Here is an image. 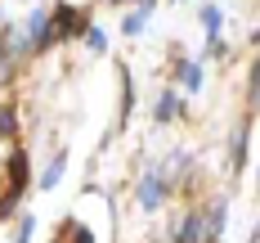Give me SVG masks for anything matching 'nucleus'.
I'll use <instances>...</instances> for the list:
<instances>
[{
	"label": "nucleus",
	"instance_id": "nucleus-1",
	"mask_svg": "<svg viewBox=\"0 0 260 243\" xmlns=\"http://www.w3.org/2000/svg\"><path fill=\"white\" fill-rule=\"evenodd\" d=\"M23 41L31 45V50H45L50 41H58V36H54V14L31 9V14H27V36H23Z\"/></svg>",
	"mask_w": 260,
	"mask_h": 243
},
{
	"label": "nucleus",
	"instance_id": "nucleus-2",
	"mask_svg": "<svg viewBox=\"0 0 260 243\" xmlns=\"http://www.w3.org/2000/svg\"><path fill=\"white\" fill-rule=\"evenodd\" d=\"M161 198H166V176L148 167V171H144V180H139V207H148V212H153V207H161Z\"/></svg>",
	"mask_w": 260,
	"mask_h": 243
},
{
	"label": "nucleus",
	"instance_id": "nucleus-3",
	"mask_svg": "<svg viewBox=\"0 0 260 243\" xmlns=\"http://www.w3.org/2000/svg\"><path fill=\"white\" fill-rule=\"evenodd\" d=\"M54 36H85V14L72 5H58L54 9Z\"/></svg>",
	"mask_w": 260,
	"mask_h": 243
},
{
	"label": "nucleus",
	"instance_id": "nucleus-4",
	"mask_svg": "<svg viewBox=\"0 0 260 243\" xmlns=\"http://www.w3.org/2000/svg\"><path fill=\"white\" fill-rule=\"evenodd\" d=\"M175 243H207V216L188 212L184 225H175Z\"/></svg>",
	"mask_w": 260,
	"mask_h": 243
},
{
	"label": "nucleus",
	"instance_id": "nucleus-5",
	"mask_svg": "<svg viewBox=\"0 0 260 243\" xmlns=\"http://www.w3.org/2000/svg\"><path fill=\"white\" fill-rule=\"evenodd\" d=\"M202 216H207V243H215L220 234H224V216H229V203H224V198H215V203H211Z\"/></svg>",
	"mask_w": 260,
	"mask_h": 243
},
{
	"label": "nucleus",
	"instance_id": "nucleus-6",
	"mask_svg": "<svg viewBox=\"0 0 260 243\" xmlns=\"http://www.w3.org/2000/svg\"><path fill=\"white\" fill-rule=\"evenodd\" d=\"M148 18H153V5L144 0V5H139V9H135V14L126 18V36H139V32L148 27Z\"/></svg>",
	"mask_w": 260,
	"mask_h": 243
},
{
	"label": "nucleus",
	"instance_id": "nucleus-7",
	"mask_svg": "<svg viewBox=\"0 0 260 243\" xmlns=\"http://www.w3.org/2000/svg\"><path fill=\"white\" fill-rule=\"evenodd\" d=\"M202 23H207V36H211V41H220V27H224L220 5H207V9H202Z\"/></svg>",
	"mask_w": 260,
	"mask_h": 243
},
{
	"label": "nucleus",
	"instance_id": "nucleus-8",
	"mask_svg": "<svg viewBox=\"0 0 260 243\" xmlns=\"http://www.w3.org/2000/svg\"><path fill=\"white\" fill-rule=\"evenodd\" d=\"M175 113H180V95H175V90H166V95L157 99V122H171Z\"/></svg>",
	"mask_w": 260,
	"mask_h": 243
},
{
	"label": "nucleus",
	"instance_id": "nucleus-9",
	"mask_svg": "<svg viewBox=\"0 0 260 243\" xmlns=\"http://www.w3.org/2000/svg\"><path fill=\"white\" fill-rule=\"evenodd\" d=\"M63 167H68V158L58 153V158L45 167V176H41V189H54V185H58V180H63Z\"/></svg>",
	"mask_w": 260,
	"mask_h": 243
},
{
	"label": "nucleus",
	"instance_id": "nucleus-10",
	"mask_svg": "<svg viewBox=\"0 0 260 243\" xmlns=\"http://www.w3.org/2000/svg\"><path fill=\"white\" fill-rule=\"evenodd\" d=\"M180 77H184L188 90H198V86H202V68H198V63H180Z\"/></svg>",
	"mask_w": 260,
	"mask_h": 243
},
{
	"label": "nucleus",
	"instance_id": "nucleus-11",
	"mask_svg": "<svg viewBox=\"0 0 260 243\" xmlns=\"http://www.w3.org/2000/svg\"><path fill=\"white\" fill-rule=\"evenodd\" d=\"M85 45H90V50H108V36L99 27H85Z\"/></svg>",
	"mask_w": 260,
	"mask_h": 243
},
{
	"label": "nucleus",
	"instance_id": "nucleus-12",
	"mask_svg": "<svg viewBox=\"0 0 260 243\" xmlns=\"http://www.w3.org/2000/svg\"><path fill=\"white\" fill-rule=\"evenodd\" d=\"M0 135H14V113H9V108L0 113Z\"/></svg>",
	"mask_w": 260,
	"mask_h": 243
},
{
	"label": "nucleus",
	"instance_id": "nucleus-13",
	"mask_svg": "<svg viewBox=\"0 0 260 243\" xmlns=\"http://www.w3.org/2000/svg\"><path fill=\"white\" fill-rule=\"evenodd\" d=\"M251 99H260V63H251Z\"/></svg>",
	"mask_w": 260,
	"mask_h": 243
},
{
	"label": "nucleus",
	"instance_id": "nucleus-14",
	"mask_svg": "<svg viewBox=\"0 0 260 243\" xmlns=\"http://www.w3.org/2000/svg\"><path fill=\"white\" fill-rule=\"evenodd\" d=\"M0 171H5V162H0Z\"/></svg>",
	"mask_w": 260,
	"mask_h": 243
}]
</instances>
